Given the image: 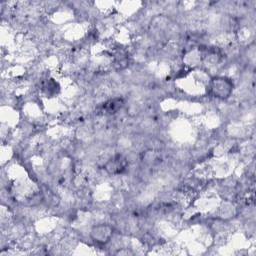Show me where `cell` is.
<instances>
[{
  "instance_id": "cell-2",
  "label": "cell",
  "mask_w": 256,
  "mask_h": 256,
  "mask_svg": "<svg viewBox=\"0 0 256 256\" xmlns=\"http://www.w3.org/2000/svg\"><path fill=\"white\" fill-rule=\"evenodd\" d=\"M113 235V229L108 224H98L91 228L90 237L99 244H107Z\"/></svg>"
},
{
  "instance_id": "cell-3",
  "label": "cell",
  "mask_w": 256,
  "mask_h": 256,
  "mask_svg": "<svg viewBox=\"0 0 256 256\" xmlns=\"http://www.w3.org/2000/svg\"><path fill=\"white\" fill-rule=\"evenodd\" d=\"M127 167V160L122 155H115L105 164V169L108 173L116 175L121 174Z\"/></svg>"
},
{
  "instance_id": "cell-4",
  "label": "cell",
  "mask_w": 256,
  "mask_h": 256,
  "mask_svg": "<svg viewBox=\"0 0 256 256\" xmlns=\"http://www.w3.org/2000/svg\"><path fill=\"white\" fill-rule=\"evenodd\" d=\"M122 106H123V99L122 98H114V99H110L107 102H105L103 105V109L105 110L106 113L113 114V113H116L119 109H121Z\"/></svg>"
},
{
  "instance_id": "cell-1",
  "label": "cell",
  "mask_w": 256,
  "mask_h": 256,
  "mask_svg": "<svg viewBox=\"0 0 256 256\" xmlns=\"http://www.w3.org/2000/svg\"><path fill=\"white\" fill-rule=\"evenodd\" d=\"M209 90L212 96L224 100L231 95L233 91V82L227 77L217 76L211 79Z\"/></svg>"
}]
</instances>
